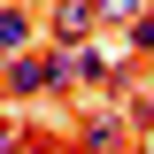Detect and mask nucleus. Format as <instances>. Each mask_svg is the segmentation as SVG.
<instances>
[{
	"label": "nucleus",
	"instance_id": "1",
	"mask_svg": "<svg viewBox=\"0 0 154 154\" xmlns=\"http://www.w3.org/2000/svg\"><path fill=\"white\" fill-rule=\"evenodd\" d=\"M69 154H131V123L116 108H85L69 131Z\"/></svg>",
	"mask_w": 154,
	"mask_h": 154
},
{
	"label": "nucleus",
	"instance_id": "2",
	"mask_svg": "<svg viewBox=\"0 0 154 154\" xmlns=\"http://www.w3.org/2000/svg\"><path fill=\"white\" fill-rule=\"evenodd\" d=\"M100 23H93V0H54L46 8V46L54 54H69V46H85Z\"/></svg>",
	"mask_w": 154,
	"mask_h": 154
},
{
	"label": "nucleus",
	"instance_id": "3",
	"mask_svg": "<svg viewBox=\"0 0 154 154\" xmlns=\"http://www.w3.org/2000/svg\"><path fill=\"white\" fill-rule=\"evenodd\" d=\"M23 46H38V38H31V16H23V8H0V62L23 54Z\"/></svg>",
	"mask_w": 154,
	"mask_h": 154
},
{
	"label": "nucleus",
	"instance_id": "4",
	"mask_svg": "<svg viewBox=\"0 0 154 154\" xmlns=\"http://www.w3.org/2000/svg\"><path fill=\"white\" fill-rule=\"evenodd\" d=\"M146 0H93V23H131Z\"/></svg>",
	"mask_w": 154,
	"mask_h": 154
},
{
	"label": "nucleus",
	"instance_id": "5",
	"mask_svg": "<svg viewBox=\"0 0 154 154\" xmlns=\"http://www.w3.org/2000/svg\"><path fill=\"white\" fill-rule=\"evenodd\" d=\"M131 46H139V54H154V8H139V16H131Z\"/></svg>",
	"mask_w": 154,
	"mask_h": 154
},
{
	"label": "nucleus",
	"instance_id": "6",
	"mask_svg": "<svg viewBox=\"0 0 154 154\" xmlns=\"http://www.w3.org/2000/svg\"><path fill=\"white\" fill-rule=\"evenodd\" d=\"M16 139H23V123H0V154H16Z\"/></svg>",
	"mask_w": 154,
	"mask_h": 154
}]
</instances>
